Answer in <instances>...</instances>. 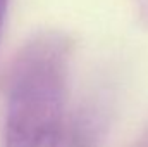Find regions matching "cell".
Masks as SVG:
<instances>
[{"label": "cell", "instance_id": "6da1fadb", "mask_svg": "<svg viewBox=\"0 0 148 147\" xmlns=\"http://www.w3.org/2000/svg\"><path fill=\"white\" fill-rule=\"evenodd\" d=\"M67 57L53 33L21 49L7 78L5 147H62Z\"/></svg>", "mask_w": 148, "mask_h": 147}, {"label": "cell", "instance_id": "7a4b0ae2", "mask_svg": "<svg viewBox=\"0 0 148 147\" xmlns=\"http://www.w3.org/2000/svg\"><path fill=\"white\" fill-rule=\"evenodd\" d=\"M7 2H9V0H0V28H2L3 17H5V10H7Z\"/></svg>", "mask_w": 148, "mask_h": 147}]
</instances>
